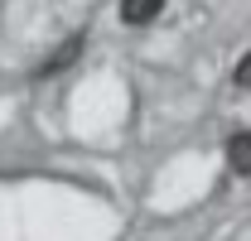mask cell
Segmentation results:
<instances>
[{"mask_svg": "<svg viewBox=\"0 0 251 241\" xmlns=\"http://www.w3.org/2000/svg\"><path fill=\"white\" fill-rule=\"evenodd\" d=\"M232 82H237L242 92H251V53H247L242 63H237V72H232Z\"/></svg>", "mask_w": 251, "mask_h": 241, "instance_id": "4", "label": "cell"}, {"mask_svg": "<svg viewBox=\"0 0 251 241\" xmlns=\"http://www.w3.org/2000/svg\"><path fill=\"white\" fill-rule=\"evenodd\" d=\"M77 53H82V34H73V39L63 44V48L53 53V58H44L39 68H34V77H53V72H63V68H68V63L77 58Z\"/></svg>", "mask_w": 251, "mask_h": 241, "instance_id": "2", "label": "cell"}, {"mask_svg": "<svg viewBox=\"0 0 251 241\" xmlns=\"http://www.w3.org/2000/svg\"><path fill=\"white\" fill-rule=\"evenodd\" d=\"M227 169L232 174H251V130H237L232 140H227Z\"/></svg>", "mask_w": 251, "mask_h": 241, "instance_id": "1", "label": "cell"}, {"mask_svg": "<svg viewBox=\"0 0 251 241\" xmlns=\"http://www.w3.org/2000/svg\"><path fill=\"white\" fill-rule=\"evenodd\" d=\"M159 10H164V0H121V20L126 24H150Z\"/></svg>", "mask_w": 251, "mask_h": 241, "instance_id": "3", "label": "cell"}]
</instances>
